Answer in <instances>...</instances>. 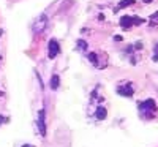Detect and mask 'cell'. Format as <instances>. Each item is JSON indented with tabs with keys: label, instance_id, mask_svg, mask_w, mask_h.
I'll use <instances>...</instances> for the list:
<instances>
[{
	"label": "cell",
	"instance_id": "6da1fadb",
	"mask_svg": "<svg viewBox=\"0 0 158 147\" xmlns=\"http://www.w3.org/2000/svg\"><path fill=\"white\" fill-rule=\"evenodd\" d=\"M156 103H155V100H152V98H147V100H144L142 103H139V114L144 117V119H152V117H155V114H156Z\"/></svg>",
	"mask_w": 158,
	"mask_h": 147
},
{
	"label": "cell",
	"instance_id": "7a4b0ae2",
	"mask_svg": "<svg viewBox=\"0 0 158 147\" xmlns=\"http://www.w3.org/2000/svg\"><path fill=\"white\" fill-rule=\"evenodd\" d=\"M146 21L138 18V16H122L120 18V27L123 29H130L131 25H139V24H144Z\"/></svg>",
	"mask_w": 158,
	"mask_h": 147
},
{
	"label": "cell",
	"instance_id": "3957f363",
	"mask_svg": "<svg viewBox=\"0 0 158 147\" xmlns=\"http://www.w3.org/2000/svg\"><path fill=\"white\" fill-rule=\"evenodd\" d=\"M60 52V46L57 43V40H49V44H48V57L49 59H56Z\"/></svg>",
	"mask_w": 158,
	"mask_h": 147
},
{
	"label": "cell",
	"instance_id": "277c9868",
	"mask_svg": "<svg viewBox=\"0 0 158 147\" xmlns=\"http://www.w3.org/2000/svg\"><path fill=\"white\" fill-rule=\"evenodd\" d=\"M36 125L40 130V135L46 136V119H44V109H40L38 112V119H36Z\"/></svg>",
	"mask_w": 158,
	"mask_h": 147
},
{
	"label": "cell",
	"instance_id": "5b68a950",
	"mask_svg": "<svg viewBox=\"0 0 158 147\" xmlns=\"http://www.w3.org/2000/svg\"><path fill=\"white\" fill-rule=\"evenodd\" d=\"M117 93L122 97H133V87H131V82H123L117 87Z\"/></svg>",
	"mask_w": 158,
	"mask_h": 147
},
{
	"label": "cell",
	"instance_id": "8992f818",
	"mask_svg": "<svg viewBox=\"0 0 158 147\" xmlns=\"http://www.w3.org/2000/svg\"><path fill=\"white\" fill-rule=\"evenodd\" d=\"M46 27H48V18L43 15V16H40L38 21L33 24V32H35V33H41Z\"/></svg>",
	"mask_w": 158,
	"mask_h": 147
},
{
	"label": "cell",
	"instance_id": "52a82bcc",
	"mask_svg": "<svg viewBox=\"0 0 158 147\" xmlns=\"http://www.w3.org/2000/svg\"><path fill=\"white\" fill-rule=\"evenodd\" d=\"M59 84H60V78H59V74H52L51 81H49V87H51L52 90H56V89L59 87Z\"/></svg>",
	"mask_w": 158,
	"mask_h": 147
},
{
	"label": "cell",
	"instance_id": "ba28073f",
	"mask_svg": "<svg viewBox=\"0 0 158 147\" xmlns=\"http://www.w3.org/2000/svg\"><path fill=\"white\" fill-rule=\"evenodd\" d=\"M106 108L104 106H98V109H97V112H95V117L98 119V120H104L106 119Z\"/></svg>",
	"mask_w": 158,
	"mask_h": 147
},
{
	"label": "cell",
	"instance_id": "9c48e42d",
	"mask_svg": "<svg viewBox=\"0 0 158 147\" xmlns=\"http://www.w3.org/2000/svg\"><path fill=\"white\" fill-rule=\"evenodd\" d=\"M133 3H135V0H122V2L118 3V6H117V8H114V13H115V11H118V10H122V8H125V6L133 5Z\"/></svg>",
	"mask_w": 158,
	"mask_h": 147
},
{
	"label": "cell",
	"instance_id": "30bf717a",
	"mask_svg": "<svg viewBox=\"0 0 158 147\" xmlns=\"http://www.w3.org/2000/svg\"><path fill=\"white\" fill-rule=\"evenodd\" d=\"M87 59L92 62V65H95V66H98V54L97 52H89V56H87Z\"/></svg>",
	"mask_w": 158,
	"mask_h": 147
},
{
	"label": "cell",
	"instance_id": "8fae6325",
	"mask_svg": "<svg viewBox=\"0 0 158 147\" xmlns=\"http://www.w3.org/2000/svg\"><path fill=\"white\" fill-rule=\"evenodd\" d=\"M76 49L77 51H85L87 49V43L84 41V40H79V41L76 43Z\"/></svg>",
	"mask_w": 158,
	"mask_h": 147
},
{
	"label": "cell",
	"instance_id": "7c38bea8",
	"mask_svg": "<svg viewBox=\"0 0 158 147\" xmlns=\"http://www.w3.org/2000/svg\"><path fill=\"white\" fill-rule=\"evenodd\" d=\"M150 22H158V11L153 13V15L150 16Z\"/></svg>",
	"mask_w": 158,
	"mask_h": 147
},
{
	"label": "cell",
	"instance_id": "4fadbf2b",
	"mask_svg": "<svg viewBox=\"0 0 158 147\" xmlns=\"http://www.w3.org/2000/svg\"><path fill=\"white\" fill-rule=\"evenodd\" d=\"M5 120H6V119H5V117H2V116H0V125H2V124H3V122H5Z\"/></svg>",
	"mask_w": 158,
	"mask_h": 147
},
{
	"label": "cell",
	"instance_id": "5bb4252c",
	"mask_svg": "<svg viewBox=\"0 0 158 147\" xmlns=\"http://www.w3.org/2000/svg\"><path fill=\"white\" fill-rule=\"evenodd\" d=\"M22 147H33V145H30V144H24Z\"/></svg>",
	"mask_w": 158,
	"mask_h": 147
},
{
	"label": "cell",
	"instance_id": "9a60e30c",
	"mask_svg": "<svg viewBox=\"0 0 158 147\" xmlns=\"http://www.w3.org/2000/svg\"><path fill=\"white\" fill-rule=\"evenodd\" d=\"M142 2H146V3H150V2H152V0H142Z\"/></svg>",
	"mask_w": 158,
	"mask_h": 147
},
{
	"label": "cell",
	"instance_id": "2e32d148",
	"mask_svg": "<svg viewBox=\"0 0 158 147\" xmlns=\"http://www.w3.org/2000/svg\"><path fill=\"white\" fill-rule=\"evenodd\" d=\"M0 36H2V30H0Z\"/></svg>",
	"mask_w": 158,
	"mask_h": 147
}]
</instances>
